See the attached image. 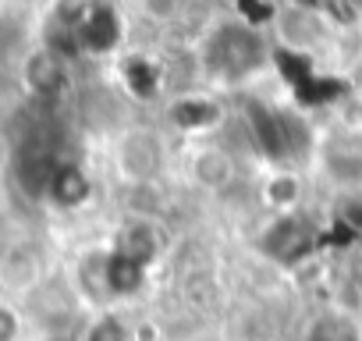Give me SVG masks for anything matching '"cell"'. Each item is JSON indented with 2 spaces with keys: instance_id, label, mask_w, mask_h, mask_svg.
<instances>
[{
  "instance_id": "1",
  "label": "cell",
  "mask_w": 362,
  "mask_h": 341,
  "mask_svg": "<svg viewBox=\"0 0 362 341\" xmlns=\"http://www.w3.org/2000/svg\"><path fill=\"white\" fill-rule=\"evenodd\" d=\"M167 160H170V146H167L163 132L149 128V125H128L110 142L114 185H121L128 192H142V189L156 185L167 170Z\"/></svg>"
},
{
  "instance_id": "2",
  "label": "cell",
  "mask_w": 362,
  "mask_h": 341,
  "mask_svg": "<svg viewBox=\"0 0 362 341\" xmlns=\"http://www.w3.org/2000/svg\"><path fill=\"white\" fill-rule=\"evenodd\" d=\"M263 61V43L252 29L245 25H221L206 36L203 54H199V68L206 79L221 82V86H235L242 79H249Z\"/></svg>"
},
{
  "instance_id": "3",
  "label": "cell",
  "mask_w": 362,
  "mask_h": 341,
  "mask_svg": "<svg viewBox=\"0 0 362 341\" xmlns=\"http://www.w3.org/2000/svg\"><path fill=\"white\" fill-rule=\"evenodd\" d=\"M47 281V260L33 238H8L0 245V295L29 299Z\"/></svg>"
},
{
  "instance_id": "4",
  "label": "cell",
  "mask_w": 362,
  "mask_h": 341,
  "mask_svg": "<svg viewBox=\"0 0 362 341\" xmlns=\"http://www.w3.org/2000/svg\"><path fill=\"white\" fill-rule=\"evenodd\" d=\"M185 175L199 192H228L238 182V156L231 146L214 142V139H196L185 153Z\"/></svg>"
},
{
  "instance_id": "5",
  "label": "cell",
  "mask_w": 362,
  "mask_h": 341,
  "mask_svg": "<svg viewBox=\"0 0 362 341\" xmlns=\"http://www.w3.org/2000/svg\"><path fill=\"white\" fill-rule=\"evenodd\" d=\"M71 291L89 313H110L114 291H110V242L86 245L71 267Z\"/></svg>"
},
{
  "instance_id": "6",
  "label": "cell",
  "mask_w": 362,
  "mask_h": 341,
  "mask_svg": "<svg viewBox=\"0 0 362 341\" xmlns=\"http://www.w3.org/2000/svg\"><path fill=\"white\" fill-rule=\"evenodd\" d=\"M64 57L54 47H36L33 54H25L22 61V86L33 100H54L64 89Z\"/></svg>"
},
{
  "instance_id": "7",
  "label": "cell",
  "mask_w": 362,
  "mask_h": 341,
  "mask_svg": "<svg viewBox=\"0 0 362 341\" xmlns=\"http://www.w3.org/2000/svg\"><path fill=\"white\" fill-rule=\"evenodd\" d=\"M259 203L274 214H295L302 203V178L291 167H274L259 185Z\"/></svg>"
},
{
  "instance_id": "8",
  "label": "cell",
  "mask_w": 362,
  "mask_h": 341,
  "mask_svg": "<svg viewBox=\"0 0 362 341\" xmlns=\"http://www.w3.org/2000/svg\"><path fill=\"white\" fill-rule=\"evenodd\" d=\"M78 341H132V330H128V327L114 316V309H110V313H93L89 323L82 327Z\"/></svg>"
},
{
  "instance_id": "9",
  "label": "cell",
  "mask_w": 362,
  "mask_h": 341,
  "mask_svg": "<svg viewBox=\"0 0 362 341\" xmlns=\"http://www.w3.org/2000/svg\"><path fill=\"white\" fill-rule=\"evenodd\" d=\"M25 337V313L15 299L0 295V341H22Z\"/></svg>"
},
{
  "instance_id": "10",
  "label": "cell",
  "mask_w": 362,
  "mask_h": 341,
  "mask_svg": "<svg viewBox=\"0 0 362 341\" xmlns=\"http://www.w3.org/2000/svg\"><path fill=\"white\" fill-rule=\"evenodd\" d=\"M139 4L153 25H170L181 15V8H185V0H139Z\"/></svg>"
},
{
  "instance_id": "11",
  "label": "cell",
  "mask_w": 362,
  "mask_h": 341,
  "mask_svg": "<svg viewBox=\"0 0 362 341\" xmlns=\"http://www.w3.org/2000/svg\"><path fill=\"white\" fill-rule=\"evenodd\" d=\"M259 341H274V337H259Z\"/></svg>"
},
{
  "instance_id": "12",
  "label": "cell",
  "mask_w": 362,
  "mask_h": 341,
  "mask_svg": "<svg viewBox=\"0 0 362 341\" xmlns=\"http://www.w3.org/2000/svg\"><path fill=\"white\" fill-rule=\"evenodd\" d=\"M185 4H189V0H185Z\"/></svg>"
}]
</instances>
